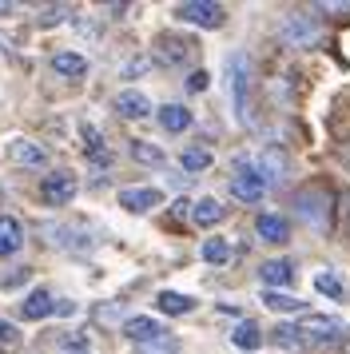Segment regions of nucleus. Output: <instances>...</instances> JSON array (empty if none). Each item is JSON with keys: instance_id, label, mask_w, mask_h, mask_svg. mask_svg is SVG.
Instances as JSON below:
<instances>
[{"instance_id": "obj_1", "label": "nucleus", "mask_w": 350, "mask_h": 354, "mask_svg": "<svg viewBox=\"0 0 350 354\" xmlns=\"http://www.w3.org/2000/svg\"><path fill=\"white\" fill-rule=\"evenodd\" d=\"M227 92H231V112H235V124H247V92H251V60L243 52H231L227 56Z\"/></svg>"}, {"instance_id": "obj_2", "label": "nucleus", "mask_w": 350, "mask_h": 354, "mask_svg": "<svg viewBox=\"0 0 350 354\" xmlns=\"http://www.w3.org/2000/svg\"><path fill=\"white\" fill-rule=\"evenodd\" d=\"M279 40H283L286 48H315L318 40H322V28H318L315 17H306V12H286L279 20Z\"/></svg>"}, {"instance_id": "obj_3", "label": "nucleus", "mask_w": 350, "mask_h": 354, "mask_svg": "<svg viewBox=\"0 0 350 354\" xmlns=\"http://www.w3.org/2000/svg\"><path fill=\"white\" fill-rule=\"evenodd\" d=\"M295 215L302 223H311L315 231H326L331 227V195H326V187H302L295 195Z\"/></svg>"}, {"instance_id": "obj_4", "label": "nucleus", "mask_w": 350, "mask_h": 354, "mask_svg": "<svg viewBox=\"0 0 350 354\" xmlns=\"http://www.w3.org/2000/svg\"><path fill=\"white\" fill-rule=\"evenodd\" d=\"M175 17L183 20V24H195V28H219L223 20H227V8L211 4V0H187V4L175 8Z\"/></svg>"}, {"instance_id": "obj_5", "label": "nucleus", "mask_w": 350, "mask_h": 354, "mask_svg": "<svg viewBox=\"0 0 350 354\" xmlns=\"http://www.w3.org/2000/svg\"><path fill=\"white\" fill-rule=\"evenodd\" d=\"M40 199H44L48 207H64V203H72V199H76V176H72V171H52V176H44V183H40Z\"/></svg>"}, {"instance_id": "obj_6", "label": "nucleus", "mask_w": 350, "mask_h": 354, "mask_svg": "<svg viewBox=\"0 0 350 354\" xmlns=\"http://www.w3.org/2000/svg\"><path fill=\"white\" fill-rule=\"evenodd\" d=\"M263 192H267V179L259 176L251 163H247V167L239 163L235 179H231V195H235L239 203H259V199H263Z\"/></svg>"}, {"instance_id": "obj_7", "label": "nucleus", "mask_w": 350, "mask_h": 354, "mask_svg": "<svg viewBox=\"0 0 350 354\" xmlns=\"http://www.w3.org/2000/svg\"><path fill=\"white\" fill-rule=\"evenodd\" d=\"M299 335L306 338V342H331V338L342 335V322L326 319V315H306V319L299 322Z\"/></svg>"}, {"instance_id": "obj_8", "label": "nucleus", "mask_w": 350, "mask_h": 354, "mask_svg": "<svg viewBox=\"0 0 350 354\" xmlns=\"http://www.w3.org/2000/svg\"><path fill=\"white\" fill-rule=\"evenodd\" d=\"M124 335L131 338V342H140V346H147V342H156V338H163L167 330L159 326V319H151V315H131V319L124 322Z\"/></svg>"}, {"instance_id": "obj_9", "label": "nucleus", "mask_w": 350, "mask_h": 354, "mask_svg": "<svg viewBox=\"0 0 350 354\" xmlns=\"http://www.w3.org/2000/svg\"><path fill=\"white\" fill-rule=\"evenodd\" d=\"M8 160H12V163H24V167H44V163H48V151H44L40 144L24 140V136H16V140H8Z\"/></svg>"}, {"instance_id": "obj_10", "label": "nucleus", "mask_w": 350, "mask_h": 354, "mask_svg": "<svg viewBox=\"0 0 350 354\" xmlns=\"http://www.w3.org/2000/svg\"><path fill=\"white\" fill-rule=\"evenodd\" d=\"M116 112L124 115V120H143V115H151V100L136 92V88H124L120 96H116Z\"/></svg>"}, {"instance_id": "obj_11", "label": "nucleus", "mask_w": 350, "mask_h": 354, "mask_svg": "<svg viewBox=\"0 0 350 354\" xmlns=\"http://www.w3.org/2000/svg\"><path fill=\"white\" fill-rule=\"evenodd\" d=\"M163 203V192H156V187H124L120 192V207L127 211H151Z\"/></svg>"}, {"instance_id": "obj_12", "label": "nucleus", "mask_w": 350, "mask_h": 354, "mask_svg": "<svg viewBox=\"0 0 350 354\" xmlns=\"http://www.w3.org/2000/svg\"><path fill=\"white\" fill-rule=\"evenodd\" d=\"M56 310V303H52V295H48L44 287H36V290H28V299L20 303V315L24 319H32V322H40V319H48Z\"/></svg>"}, {"instance_id": "obj_13", "label": "nucleus", "mask_w": 350, "mask_h": 354, "mask_svg": "<svg viewBox=\"0 0 350 354\" xmlns=\"http://www.w3.org/2000/svg\"><path fill=\"white\" fill-rule=\"evenodd\" d=\"M156 56L159 60H163V64H183V60H187L191 56V44L187 40H179V36H159L156 40Z\"/></svg>"}, {"instance_id": "obj_14", "label": "nucleus", "mask_w": 350, "mask_h": 354, "mask_svg": "<svg viewBox=\"0 0 350 354\" xmlns=\"http://www.w3.org/2000/svg\"><path fill=\"white\" fill-rule=\"evenodd\" d=\"M20 243H24V227H20V219L0 215V259L16 255V251H20Z\"/></svg>"}, {"instance_id": "obj_15", "label": "nucleus", "mask_w": 350, "mask_h": 354, "mask_svg": "<svg viewBox=\"0 0 350 354\" xmlns=\"http://www.w3.org/2000/svg\"><path fill=\"white\" fill-rule=\"evenodd\" d=\"M52 72L64 76V80H80V76L88 72V60H84L80 52H56V56H52Z\"/></svg>"}, {"instance_id": "obj_16", "label": "nucleus", "mask_w": 350, "mask_h": 354, "mask_svg": "<svg viewBox=\"0 0 350 354\" xmlns=\"http://www.w3.org/2000/svg\"><path fill=\"white\" fill-rule=\"evenodd\" d=\"M247 163H251L255 171H259L263 179H267V183H279V179L286 176V160L279 156V151H263L259 160H247Z\"/></svg>"}, {"instance_id": "obj_17", "label": "nucleus", "mask_w": 350, "mask_h": 354, "mask_svg": "<svg viewBox=\"0 0 350 354\" xmlns=\"http://www.w3.org/2000/svg\"><path fill=\"white\" fill-rule=\"evenodd\" d=\"M223 215H227V207H223L215 195H203V199H199V203L191 207V219H195L199 227H215V223L223 219Z\"/></svg>"}, {"instance_id": "obj_18", "label": "nucleus", "mask_w": 350, "mask_h": 354, "mask_svg": "<svg viewBox=\"0 0 350 354\" xmlns=\"http://www.w3.org/2000/svg\"><path fill=\"white\" fill-rule=\"evenodd\" d=\"M156 115H159V128L163 131H187L191 128V112L183 104H163Z\"/></svg>"}, {"instance_id": "obj_19", "label": "nucleus", "mask_w": 350, "mask_h": 354, "mask_svg": "<svg viewBox=\"0 0 350 354\" xmlns=\"http://www.w3.org/2000/svg\"><path fill=\"white\" fill-rule=\"evenodd\" d=\"M255 231H259V239L263 243H286V235H291V227H286L283 215H259Z\"/></svg>"}, {"instance_id": "obj_20", "label": "nucleus", "mask_w": 350, "mask_h": 354, "mask_svg": "<svg viewBox=\"0 0 350 354\" xmlns=\"http://www.w3.org/2000/svg\"><path fill=\"white\" fill-rule=\"evenodd\" d=\"M156 306L163 315H191V310H195V299H191V295H179V290H159Z\"/></svg>"}, {"instance_id": "obj_21", "label": "nucleus", "mask_w": 350, "mask_h": 354, "mask_svg": "<svg viewBox=\"0 0 350 354\" xmlns=\"http://www.w3.org/2000/svg\"><path fill=\"white\" fill-rule=\"evenodd\" d=\"M291 279H295V267H291L286 259H270V263H263V283H270V290L275 287H291Z\"/></svg>"}, {"instance_id": "obj_22", "label": "nucleus", "mask_w": 350, "mask_h": 354, "mask_svg": "<svg viewBox=\"0 0 350 354\" xmlns=\"http://www.w3.org/2000/svg\"><path fill=\"white\" fill-rule=\"evenodd\" d=\"M231 342H235L239 351H255V346L263 342V330H259V322L243 319V322L235 326V330H231Z\"/></svg>"}, {"instance_id": "obj_23", "label": "nucleus", "mask_w": 350, "mask_h": 354, "mask_svg": "<svg viewBox=\"0 0 350 354\" xmlns=\"http://www.w3.org/2000/svg\"><path fill=\"white\" fill-rule=\"evenodd\" d=\"M199 255H203V263H211V267H223L227 259H231V243L227 239H203V247H199Z\"/></svg>"}, {"instance_id": "obj_24", "label": "nucleus", "mask_w": 350, "mask_h": 354, "mask_svg": "<svg viewBox=\"0 0 350 354\" xmlns=\"http://www.w3.org/2000/svg\"><path fill=\"white\" fill-rule=\"evenodd\" d=\"M263 303H267L270 310H302V299L286 295V290H263Z\"/></svg>"}, {"instance_id": "obj_25", "label": "nucleus", "mask_w": 350, "mask_h": 354, "mask_svg": "<svg viewBox=\"0 0 350 354\" xmlns=\"http://www.w3.org/2000/svg\"><path fill=\"white\" fill-rule=\"evenodd\" d=\"M179 163H183V171H203V167H211V151L207 147H187L179 156Z\"/></svg>"}, {"instance_id": "obj_26", "label": "nucleus", "mask_w": 350, "mask_h": 354, "mask_svg": "<svg viewBox=\"0 0 350 354\" xmlns=\"http://www.w3.org/2000/svg\"><path fill=\"white\" fill-rule=\"evenodd\" d=\"M315 290H322V295H331V299H342V279L338 274H331V271H318L315 274Z\"/></svg>"}, {"instance_id": "obj_27", "label": "nucleus", "mask_w": 350, "mask_h": 354, "mask_svg": "<svg viewBox=\"0 0 350 354\" xmlns=\"http://www.w3.org/2000/svg\"><path fill=\"white\" fill-rule=\"evenodd\" d=\"M131 156L140 163H151V167H156V163H163V147L147 144V140H136V144H131Z\"/></svg>"}, {"instance_id": "obj_28", "label": "nucleus", "mask_w": 350, "mask_h": 354, "mask_svg": "<svg viewBox=\"0 0 350 354\" xmlns=\"http://www.w3.org/2000/svg\"><path fill=\"white\" fill-rule=\"evenodd\" d=\"M175 346H179V342H175L172 335H163V338H156V342L140 346V351H143V354H175Z\"/></svg>"}, {"instance_id": "obj_29", "label": "nucleus", "mask_w": 350, "mask_h": 354, "mask_svg": "<svg viewBox=\"0 0 350 354\" xmlns=\"http://www.w3.org/2000/svg\"><path fill=\"white\" fill-rule=\"evenodd\" d=\"M16 342H20L16 326H12V322H4V319H0V346H16Z\"/></svg>"}, {"instance_id": "obj_30", "label": "nucleus", "mask_w": 350, "mask_h": 354, "mask_svg": "<svg viewBox=\"0 0 350 354\" xmlns=\"http://www.w3.org/2000/svg\"><path fill=\"white\" fill-rule=\"evenodd\" d=\"M64 354H92V342H88V338H72V342L64 346Z\"/></svg>"}, {"instance_id": "obj_31", "label": "nucleus", "mask_w": 350, "mask_h": 354, "mask_svg": "<svg viewBox=\"0 0 350 354\" xmlns=\"http://www.w3.org/2000/svg\"><path fill=\"white\" fill-rule=\"evenodd\" d=\"M64 17H68V4H56V8H44L40 20H44V24H56V20H64Z\"/></svg>"}, {"instance_id": "obj_32", "label": "nucleus", "mask_w": 350, "mask_h": 354, "mask_svg": "<svg viewBox=\"0 0 350 354\" xmlns=\"http://www.w3.org/2000/svg\"><path fill=\"white\" fill-rule=\"evenodd\" d=\"M207 80H211L207 72H191V76H187V88H191V92H203V88H207Z\"/></svg>"}, {"instance_id": "obj_33", "label": "nucleus", "mask_w": 350, "mask_h": 354, "mask_svg": "<svg viewBox=\"0 0 350 354\" xmlns=\"http://www.w3.org/2000/svg\"><path fill=\"white\" fill-rule=\"evenodd\" d=\"M318 12H350V0H326V4H318Z\"/></svg>"}, {"instance_id": "obj_34", "label": "nucleus", "mask_w": 350, "mask_h": 354, "mask_svg": "<svg viewBox=\"0 0 350 354\" xmlns=\"http://www.w3.org/2000/svg\"><path fill=\"white\" fill-rule=\"evenodd\" d=\"M342 219H347V227H350V195L342 199Z\"/></svg>"}]
</instances>
